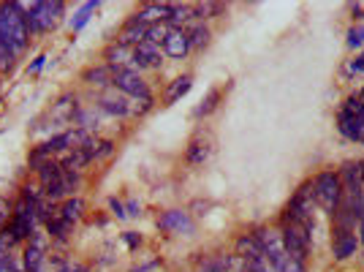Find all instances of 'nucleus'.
I'll use <instances>...</instances> for the list:
<instances>
[{
  "label": "nucleus",
  "mask_w": 364,
  "mask_h": 272,
  "mask_svg": "<svg viewBox=\"0 0 364 272\" xmlns=\"http://www.w3.org/2000/svg\"><path fill=\"white\" fill-rule=\"evenodd\" d=\"M0 41L6 44L17 58L27 49L30 30H27L20 3H0Z\"/></svg>",
  "instance_id": "obj_1"
},
{
  "label": "nucleus",
  "mask_w": 364,
  "mask_h": 272,
  "mask_svg": "<svg viewBox=\"0 0 364 272\" xmlns=\"http://www.w3.org/2000/svg\"><path fill=\"white\" fill-rule=\"evenodd\" d=\"M20 8L25 14L30 36H39V33H49L60 25L65 3H60V0H55V3H20Z\"/></svg>",
  "instance_id": "obj_2"
},
{
  "label": "nucleus",
  "mask_w": 364,
  "mask_h": 272,
  "mask_svg": "<svg viewBox=\"0 0 364 272\" xmlns=\"http://www.w3.org/2000/svg\"><path fill=\"white\" fill-rule=\"evenodd\" d=\"M313 193H316V205L324 209L326 215H334L340 202H343V180L337 169H324L318 171L313 180Z\"/></svg>",
  "instance_id": "obj_3"
},
{
  "label": "nucleus",
  "mask_w": 364,
  "mask_h": 272,
  "mask_svg": "<svg viewBox=\"0 0 364 272\" xmlns=\"http://www.w3.org/2000/svg\"><path fill=\"white\" fill-rule=\"evenodd\" d=\"M112 87L122 93L125 98L136 101V104H155L152 98V90L147 87L139 71H131V68H112Z\"/></svg>",
  "instance_id": "obj_4"
},
{
  "label": "nucleus",
  "mask_w": 364,
  "mask_h": 272,
  "mask_svg": "<svg viewBox=\"0 0 364 272\" xmlns=\"http://www.w3.org/2000/svg\"><path fill=\"white\" fill-rule=\"evenodd\" d=\"M280 237H283V248L291 259L307 261L313 253V231L302 224H280Z\"/></svg>",
  "instance_id": "obj_5"
},
{
  "label": "nucleus",
  "mask_w": 364,
  "mask_h": 272,
  "mask_svg": "<svg viewBox=\"0 0 364 272\" xmlns=\"http://www.w3.org/2000/svg\"><path fill=\"white\" fill-rule=\"evenodd\" d=\"M256 234V240H259V245H261V253L266 256V261L275 267V272L280 270L285 264V259H288V253L283 248V237H280V229H269V226H259V229H253Z\"/></svg>",
  "instance_id": "obj_6"
},
{
  "label": "nucleus",
  "mask_w": 364,
  "mask_h": 272,
  "mask_svg": "<svg viewBox=\"0 0 364 272\" xmlns=\"http://www.w3.org/2000/svg\"><path fill=\"white\" fill-rule=\"evenodd\" d=\"M98 109L106 112V115H112V117H134V115H144V112H150L152 106L131 104V98H125L122 93H117V90L112 87L109 93H103L101 98H98Z\"/></svg>",
  "instance_id": "obj_7"
},
{
  "label": "nucleus",
  "mask_w": 364,
  "mask_h": 272,
  "mask_svg": "<svg viewBox=\"0 0 364 272\" xmlns=\"http://www.w3.org/2000/svg\"><path fill=\"white\" fill-rule=\"evenodd\" d=\"M193 218L188 209H169L158 218V229L163 234H190L193 231Z\"/></svg>",
  "instance_id": "obj_8"
},
{
  "label": "nucleus",
  "mask_w": 364,
  "mask_h": 272,
  "mask_svg": "<svg viewBox=\"0 0 364 272\" xmlns=\"http://www.w3.org/2000/svg\"><path fill=\"white\" fill-rule=\"evenodd\" d=\"M163 65V49L150 41L134 46V71H155Z\"/></svg>",
  "instance_id": "obj_9"
},
{
  "label": "nucleus",
  "mask_w": 364,
  "mask_h": 272,
  "mask_svg": "<svg viewBox=\"0 0 364 272\" xmlns=\"http://www.w3.org/2000/svg\"><path fill=\"white\" fill-rule=\"evenodd\" d=\"M103 60L109 68H131L134 71V46H125V44L115 41L103 49Z\"/></svg>",
  "instance_id": "obj_10"
},
{
  "label": "nucleus",
  "mask_w": 364,
  "mask_h": 272,
  "mask_svg": "<svg viewBox=\"0 0 364 272\" xmlns=\"http://www.w3.org/2000/svg\"><path fill=\"white\" fill-rule=\"evenodd\" d=\"M161 49L166 58L182 60V58L190 52V36H188V30H169V36H166Z\"/></svg>",
  "instance_id": "obj_11"
},
{
  "label": "nucleus",
  "mask_w": 364,
  "mask_h": 272,
  "mask_svg": "<svg viewBox=\"0 0 364 272\" xmlns=\"http://www.w3.org/2000/svg\"><path fill=\"white\" fill-rule=\"evenodd\" d=\"M332 253L337 261H348L351 256L359 253V234L348 231V234H332Z\"/></svg>",
  "instance_id": "obj_12"
},
{
  "label": "nucleus",
  "mask_w": 364,
  "mask_h": 272,
  "mask_svg": "<svg viewBox=\"0 0 364 272\" xmlns=\"http://www.w3.org/2000/svg\"><path fill=\"white\" fill-rule=\"evenodd\" d=\"M337 131L340 136H345L348 142H356V145H364V131L359 126V120L348 112V109H340L337 112Z\"/></svg>",
  "instance_id": "obj_13"
},
{
  "label": "nucleus",
  "mask_w": 364,
  "mask_h": 272,
  "mask_svg": "<svg viewBox=\"0 0 364 272\" xmlns=\"http://www.w3.org/2000/svg\"><path fill=\"white\" fill-rule=\"evenodd\" d=\"M147 25L136 20V17H131V20L125 22L120 27V33H117V41L125 44V46H139L142 41H147Z\"/></svg>",
  "instance_id": "obj_14"
},
{
  "label": "nucleus",
  "mask_w": 364,
  "mask_h": 272,
  "mask_svg": "<svg viewBox=\"0 0 364 272\" xmlns=\"http://www.w3.org/2000/svg\"><path fill=\"white\" fill-rule=\"evenodd\" d=\"M63 174H65V171H63V167H60V161H55V158H52V161H46V164H44V167L41 169H36V177H39V186L44 190L46 188H52V186H58V183H60V177Z\"/></svg>",
  "instance_id": "obj_15"
},
{
  "label": "nucleus",
  "mask_w": 364,
  "mask_h": 272,
  "mask_svg": "<svg viewBox=\"0 0 364 272\" xmlns=\"http://www.w3.org/2000/svg\"><path fill=\"white\" fill-rule=\"evenodd\" d=\"M234 253L245 259V261H250V259H256V256H261V245H259V240H256V234L253 231H245L237 237V245H234Z\"/></svg>",
  "instance_id": "obj_16"
},
{
  "label": "nucleus",
  "mask_w": 364,
  "mask_h": 272,
  "mask_svg": "<svg viewBox=\"0 0 364 272\" xmlns=\"http://www.w3.org/2000/svg\"><path fill=\"white\" fill-rule=\"evenodd\" d=\"M82 79L90 84V87H112V68L103 63V65H93L82 74Z\"/></svg>",
  "instance_id": "obj_17"
},
{
  "label": "nucleus",
  "mask_w": 364,
  "mask_h": 272,
  "mask_svg": "<svg viewBox=\"0 0 364 272\" xmlns=\"http://www.w3.org/2000/svg\"><path fill=\"white\" fill-rule=\"evenodd\" d=\"M60 215L65 224H71V226H77L82 221V215H84V202H82L79 196H71V199H65L60 205Z\"/></svg>",
  "instance_id": "obj_18"
},
{
  "label": "nucleus",
  "mask_w": 364,
  "mask_h": 272,
  "mask_svg": "<svg viewBox=\"0 0 364 272\" xmlns=\"http://www.w3.org/2000/svg\"><path fill=\"white\" fill-rule=\"evenodd\" d=\"M190 87H193V77H177L174 82L169 84V90H166V104H177L182 96H188L190 93Z\"/></svg>",
  "instance_id": "obj_19"
},
{
  "label": "nucleus",
  "mask_w": 364,
  "mask_h": 272,
  "mask_svg": "<svg viewBox=\"0 0 364 272\" xmlns=\"http://www.w3.org/2000/svg\"><path fill=\"white\" fill-rule=\"evenodd\" d=\"M207 158H209V142H207L204 136L193 139V142L188 145V164H190V167H199Z\"/></svg>",
  "instance_id": "obj_20"
},
{
  "label": "nucleus",
  "mask_w": 364,
  "mask_h": 272,
  "mask_svg": "<svg viewBox=\"0 0 364 272\" xmlns=\"http://www.w3.org/2000/svg\"><path fill=\"white\" fill-rule=\"evenodd\" d=\"M98 6H101L98 0H87V3H84V6L79 8V11H77V14L71 17V22H68V27H71L74 33H79L82 27H84V25L90 22V17L96 14V8H98Z\"/></svg>",
  "instance_id": "obj_21"
},
{
  "label": "nucleus",
  "mask_w": 364,
  "mask_h": 272,
  "mask_svg": "<svg viewBox=\"0 0 364 272\" xmlns=\"http://www.w3.org/2000/svg\"><path fill=\"white\" fill-rule=\"evenodd\" d=\"M188 30V36H190V49H204L209 39H212V33H209V27L204 25V22H193L190 27H185Z\"/></svg>",
  "instance_id": "obj_22"
},
{
  "label": "nucleus",
  "mask_w": 364,
  "mask_h": 272,
  "mask_svg": "<svg viewBox=\"0 0 364 272\" xmlns=\"http://www.w3.org/2000/svg\"><path fill=\"white\" fill-rule=\"evenodd\" d=\"M218 101H221V87H212L209 93H207V98H202V104L196 106V117H207L209 112H215V106H218Z\"/></svg>",
  "instance_id": "obj_23"
},
{
  "label": "nucleus",
  "mask_w": 364,
  "mask_h": 272,
  "mask_svg": "<svg viewBox=\"0 0 364 272\" xmlns=\"http://www.w3.org/2000/svg\"><path fill=\"white\" fill-rule=\"evenodd\" d=\"M343 109H348L356 120H359V126H362V131H364V101L359 98V96H348L345 98V104H343Z\"/></svg>",
  "instance_id": "obj_24"
},
{
  "label": "nucleus",
  "mask_w": 364,
  "mask_h": 272,
  "mask_svg": "<svg viewBox=\"0 0 364 272\" xmlns=\"http://www.w3.org/2000/svg\"><path fill=\"white\" fill-rule=\"evenodd\" d=\"M169 25L166 22H158V25H152L150 30H147V41L155 44V46H163V41H166V36H169Z\"/></svg>",
  "instance_id": "obj_25"
},
{
  "label": "nucleus",
  "mask_w": 364,
  "mask_h": 272,
  "mask_svg": "<svg viewBox=\"0 0 364 272\" xmlns=\"http://www.w3.org/2000/svg\"><path fill=\"white\" fill-rule=\"evenodd\" d=\"M348 46H351V49L364 46V27L362 25H353V27L348 30Z\"/></svg>",
  "instance_id": "obj_26"
},
{
  "label": "nucleus",
  "mask_w": 364,
  "mask_h": 272,
  "mask_svg": "<svg viewBox=\"0 0 364 272\" xmlns=\"http://www.w3.org/2000/svg\"><path fill=\"white\" fill-rule=\"evenodd\" d=\"M278 272H307V261H299V259H285V264Z\"/></svg>",
  "instance_id": "obj_27"
},
{
  "label": "nucleus",
  "mask_w": 364,
  "mask_h": 272,
  "mask_svg": "<svg viewBox=\"0 0 364 272\" xmlns=\"http://www.w3.org/2000/svg\"><path fill=\"white\" fill-rule=\"evenodd\" d=\"M115 153V142H109V139H98V150H96V161H101V158H109Z\"/></svg>",
  "instance_id": "obj_28"
},
{
  "label": "nucleus",
  "mask_w": 364,
  "mask_h": 272,
  "mask_svg": "<svg viewBox=\"0 0 364 272\" xmlns=\"http://www.w3.org/2000/svg\"><path fill=\"white\" fill-rule=\"evenodd\" d=\"M122 242H125L128 248H139V245H142V234H136V231H125V234H122Z\"/></svg>",
  "instance_id": "obj_29"
},
{
  "label": "nucleus",
  "mask_w": 364,
  "mask_h": 272,
  "mask_svg": "<svg viewBox=\"0 0 364 272\" xmlns=\"http://www.w3.org/2000/svg\"><path fill=\"white\" fill-rule=\"evenodd\" d=\"M109 209H112V212H115V215H117V218H128V212H125V205H122L120 199H109Z\"/></svg>",
  "instance_id": "obj_30"
},
{
  "label": "nucleus",
  "mask_w": 364,
  "mask_h": 272,
  "mask_svg": "<svg viewBox=\"0 0 364 272\" xmlns=\"http://www.w3.org/2000/svg\"><path fill=\"white\" fill-rule=\"evenodd\" d=\"M11 221V207H8V202L6 199H0V226L3 224H8Z\"/></svg>",
  "instance_id": "obj_31"
},
{
  "label": "nucleus",
  "mask_w": 364,
  "mask_h": 272,
  "mask_svg": "<svg viewBox=\"0 0 364 272\" xmlns=\"http://www.w3.org/2000/svg\"><path fill=\"white\" fill-rule=\"evenodd\" d=\"M351 71H353V74H364V52H359V55L351 60Z\"/></svg>",
  "instance_id": "obj_32"
},
{
  "label": "nucleus",
  "mask_w": 364,
  "mask_h": 272,
  "mask_svg": "<svg viewBox=\"0 0 364 272\" xmlns=\"http://www.w3.org/2000/svg\"><path fill=\"white\" fill-rule=\"evenodd\" d=\"M46 60H49L46 55H39V58H36V60L30 63V68H27V74H39L41 68H44V63H46Z\"/></svg>",
  "instance_id": "obj_33"
},
{
  "label": "nucleus",
  "mask_w": 364,
  "mask_h": 272,
  "mask_svg": "<svg viewBox=\"0 0 364 272\" xmlns=\"http://www.w3.org/2000/svg\"><path fill=\"white\" fill-rule=\"evenodd\" d=\"M139 202H128V207H125V212H128V215H134V218H136V215H142V212H139Z\"/></svg>",
  "instance_id": "obj_34"
},
{
  "label": "nucleus",
  "mask_w": 364,
  "mask_h": 272,
  "mask_svg": "<svg viewBox=\"0 0 364 272\" xmlns=\"http://www.w3.org/2000/svg\"><path fill=\"white\" fill-rule=\"evenodd\" d=\"M351 14H353V20H364V8H362V6H351Z\"/></svg>",
  "instance_id": "obj_35"
},
{
  "label": "nucleus",
  "mask_w": 364,
  "mask_h": 272,
  "mask_svg": "<svg viewBox=\"0 0 364 272\" xmlns=\"http://www.w3.org/2000/svg\"><path fill=\"white\" fill-rule=\"evenodd\" d=\"M199 272H218V270H212V267H199Z\"/></svg>",
  "instance_id": "obj_36"
},
{
  "label": "nucleus",
  "mask_w": 364,
  "mask_h": 272,
  "mask_svg": "<svg viewBox=\"0 0 364 272\" xmlns=\"http://www.w3.org/2000/svg\"><path fill=\"white\" fill-rule=\"evenodd\" d=\"M359 98H362V101H364V87H362V93H359Z\"/></svg>",
  "instance_id": "obj_37"
},
{
  "label": "nucleus",
  "mask_w": 364,
  "mask_h": 272,
  "mask_svg": "<svg viewBox=\"0 0 364 272\" xmlns=\"http://www.w3.org/2000/svg\"><path fill=\"white\" fill-rule=\"evenodd\" d=\"M0 106H3V98H0Z\"/></svg>",
  "instance_id": "obj_38"
}]
</instances>
